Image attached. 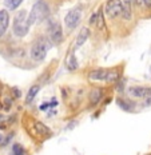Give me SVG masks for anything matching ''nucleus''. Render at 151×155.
Segmentation results:
<instances>
[{
	"mask_svg": "<svg viewBox=\"0 0 151 155\" xmlns=\"http://www.w3.org/2000/svg\"><path fill=\"white\" fill-rule=\"evenodd\" d=\"M52 47L51 40L46 36H38L31 47V59L34 62H43L46 59L48 51Z\"/></svg>",
	"mask_w": 151,
	"mask_h": 155,
	"instance_id": "obj_1",
	"label": "nucleus"
},
{
	"mask_svg": "<svg viewBox=\"0 0 151 155\" xmlns=\"http://www.w3.org/2000/svg\"><path fill=\"white\" fill-rule=\"evenodd\" d=\"M48 16H50V8L47 3L44 0H38L31 9V14L27 15V23L31 27L32 24H38L47 20Z\"/></svg>",
	"mask_w": 151,
	"mask_h": 155,
	"instance_id": "obj_2",
	"label": "nucleus"
},
{
	"mask_svg": "<svg viewBox=\"0 0 151 155\" xmlns=\"http://www.w3.org/2000/svg\"><path fill=\"white\" fill-rule=\"evenodd\" d=\"M30 25L27 23V12L24 11H19L14 18V32L16 36L23 38L28 34Z\"/></svg>",
	"mask_w": 151,
	"mask_h": 155,
	"instance_id": "obj_3",
	"label": "nucleus"
},
{
	"mask_svg": "<svg viewBox=\"0 0 151 155\" xmlns=\"http://www.w3.org/2000/svg\"><path fill=\"white\" fill-rule=\"evenodd\" d=\"M47 32H48V39L51 40V43L57 46V44L62 43L63 40V30L62 25H60L57 21L50 20L47 24Z\"/></svg>",
	"mask_w": 151,
	"mask_h": 155,
	"instance_id": "obj_4",
	"label": "nucleus"
},
{
	"mask_svg": "<svg viewBox=\"0 0 151 155\" xmlns=\"http://www.w3.org/2000/svg\"><path fill=\"white\" fill-rule=\"evenodd\" d=\"M123 2L122 0H107L106 3V15L110 18H118L122 15Z\"/></svg>",
	"mask_w": 151,
	"mask_h": 155,
	"instance_id": "obj_5",
	"label": "nucleus"
},
{
	"mask_svg": "<svg viewBox=\"0 0 151 155\" xmlns=\"http://www.w3.org/2000/svg\"><path fill=\"white\" fill-rule=\"evenodd\" d=\"M80 19H82V11H80V8H74L66 15V18H64V24H66V27L68 28V30H74V28L79 24Z\"/></svg>",
	"mask_w": 151,
	"mask_h": 155,
	"instance_id": "obj_6",
	"label": "nucleus"
},
{
	"mask_svg": "<svg viewBox=\"0 0 151 155\" xmlns=\"http://www.w3.org/2000/svg\"><path fill=\"white\" fill-rule=\"evenodd\" d=\"M128 94L133 96H135V98H150L151 96V87H130V90H128Z\"/></svg>",
	"mask_w": 151,
	"mask_h": 155,
	"instance_id": "obj_7",
	"label": "nucleus"
},
{
	"mask_svg": "<svg viewBox=\"0 0 151 155\" xmlns=\"http://www.w3.org/2000/svg\"><path fill=\"white\" fill-rule=\"evenodd\" d=\"M108 72H110V70H107V68L92 70V71H90L88 78H90L91 80H107Z\"/></svg>",
	"mask_w": 151,
	"mask_h": 155,
	"instance_id": "obj_8",
	"label": "nucleus"
},
{
	"mask_svg": "<svg viewBox=\"0 0 151 155\" xmlns=\"http://www.w3.org/2000/svg\"><path fill=\"white\" fill-rule=\"evenodd\" d=\"M34 128H35V132H36L38 135H40V137H43V138L51 137L50 127L46 126L44 123H41V122H39V120H35L34 122Z\"/></svg>",
	"mask_w": 151,
	"mask_h": 155,
	"instance_id": "obj_9",
	"label": "nucleus"
},
{
	"mask_svg": "<svg viewBox=\"0 0 151 155\" xmlns=\"http://www.w3.org/2000/svg\"><path fill=\"white\" fill-rule=\"evenodd\" d=\"M64 66H66V68L68 70V71H75V70H78L79 64H78V60H76L75 54H74V50L70 51L68 55L66 56V60H64Z\"/></svg>",
	"mask_w": 151,
	"mask_h": 155,
	"instance_id": "obj_10",
	"label": "nucleus"
},
{
	"mask_svg": "<svg viewBox=\"0 0 151 155\" xmlns=\"http://www.w3.org/2000/svg\"><path fill=\"white\" fill-rule=\"evenodd\" d=\"M90 34H91L90 28H87V27H83L82 30H80V32L78 34V36H76V40H75V48L82 47L83 44H84V41L90 38Z\"/></svg>",
	"mask_w": 151,
	"mask_h": 155,
	"instance_id": "obj_11",
	"label": "nucleus"
},
{
	"mask_svg": "<svg viewBox=\"0 0 151 155\" xmlns=\"http://www.w3.org/2000/svg\"><path fill=\"white\" fill-rule=\"evenodd\" d=\"M8 24H9V15L5 9H3V11H0V34L2 35H4V32L7 31Z\"/></svg>",
	"mask_w": 151,
	"mask_h": 155,
	"instance_id": "obj_12",
	"label": "nucleus"
},
{
	"mask_svg": "<svg viewBox=\"0 0 151 155\" xmlns=\"http://www.w3.org/2000/svg\"><path fill=\"white\" fill-rule=\"evenodd\" d=\"M90 23L92 25H99V27L103 25V20H102V9H98L96 12H94V15H92L91 19H90Z\"/></svg>",
	"mask_w": 151,
	"mask_h": 155,
	"instance_id": "obj_13",
	"label": "nucleus"
},
{
	"mask_svg": "<svg viewBox=\"0 0 151 155\" xmlns=\"http://www.w3.org/2000/svg\"><path fill=\"white\" fill-rule=\"evenodd\" d=\"M122 16H123V19H131V3L128 2V0H124L123 2V9H122Z\"/></svg>",
	"mask_w": 151,
	"mask_h": 155,
	"instance_id": "obj_14",
	"label": "nucleus"
},
{
	"mask_svg": "<svg viewBox=\"0 0 151 155\" xmlns=\"http://www.w3.org/2000/svg\"><path fill=\"white\" fill-rule=\"evenodd\" d=\"M39 90H40L39 86H32L31 88H30V91H28V94H27V99H25V102H27V103H31V102L35 99V96L38 95Z\"/></svg>",
	"mask_w": 151,
	"mask_h": 155,
	"instance_id": "obj_15",
	"label": "nucleus"
},
{
	"mask_svg": "<svg viewBox=\"0 0 151 155\" xmlns=\"http://www.w3.org/2000/svg\"><path fill=\"white\" fill-rule=\"evenodd\" d=\"M21 2L23 0H4V4H5V7H7L8 9H16L19 7V5L21 4Z\"/></svg>",
	"mask_w": 151,
	"mask_h": 155,
	"instance_id": "obj_16",
	"label": "nucleus"
},
{
	"mask_svg": "<svg viewBox=\"0 0 151 155\" xmlns=\"http://www.w3.org/2000/svg\"><path fill=\"white\" fill-rule=\"evenodd\" d=\"M118 106L120 108H123L124 111H130V110L134 108V103H128V102H124L123 99H118Z\"/></svg>",
	"mask_w": 151,
	"mask_h": 155,
	"instance_id": "obj_17",
	"label": "nucleus"
},
{
	"mask_svg": "<svg viewBox=\"0 0 151 155\" xmlns=\"http://www.w3.org/2000/svg\"><path fill=\"white\" fill-rule=\"evenodd\" d=\"M12 153H14V155H25L23 146L19 143H15L14 146H12Z\"/></svg>",
	"mask_w": 151,
	"mask_h": 155,
	"instance_id": "obj_18",
	"label": "nucleus"
},
{
	"mask_svg": "<svg viewBox=\"0 0 151 155\" xmlns=\"http://www.w3.org/2000/svg\"><path fill=\"white\" fill-rule=\"evenodd\" d=\"M102 98V91L99 88H94L92 90V94H91V99H92V103H96L99 102V99Z\"/></svg>",
	"mask_w": 151,
	"mask_h": 155,
	"instance_id": "obj_19",
	"label": "nucleus"
},
{
	"mask_svg": "<svg viewBox=\"0 0 151 155\" xmlns=\"http://www.w3.org/2000/svg\"><path fill=\"white\" fill-rule=\"evenodd\" d=\"M140 3H143L147 8H151V0H138L136 4H140Z\"/></svg>",
	"mask_w": 151,
	"mask_h": 155,
	"instance_id": "obj_20",
	"label": "nucleus"
},
{
	"mask_svg": "<svg viewBox=\"0 0 151 155\" xmlns=\"http://www.w3.org/2000/svg\"><path fill=\"white\" fill-rule=\"evenodd\" d=\"M48 107H51V103H44V104L40 106V110H41V111H46Z\"/></svg>",
	"mask_w": 151,
	"mask_h": 155,
	"instance_id": "obj_21",
	"label": "nucleus"
},
{
	"mask_svg": "<svg viewBox=\"0 0 151 155\" xmlns=\"http://www.w3.org/2000/svg\"><path fill=\"white\" fill-rule=\"evenodd\" d=\"M128 2H130L131 4H136V2H138V0H128Z\"/></svg>",
	"mask_w": 151,
	"mask_h": 155,
	"instance_id": "obj_22",
	"label": "nucleus"
},
{
	"mask_svg": "<svg viewBox=\"0 0 151 155\" xmlns=\"http://www.w3.org/2000/svg\"><path fill=\"white\" fill-rule=\"evenodd\" d=\"M146 104H147V106H150V104H151V96H150V99H149V101L146 102Z\"/></svg>",
	"mask_w": 151,
	"mask_h": 155,
	"instance_id": "obj_23",
	"label": "nucleus"
},
{
	"mask_svg": "<svg viewBox=\"0 0 151 155\" xmlns=\"http://www.w3.org/2000/svg\"><path fill=\"white\" fill-rule=\"evenodd\" d=\"M3 120H4V116H3L2 114H0V123H2V122H3Z\"/></svg>",
	"mask_w": 151,
	"mask_h": 155,
	"instance_id": "obj_24",
	"label": "nucleus"
},
{
	"mask_svg": "<svg viewBox=\"0 0 151 155\" xmlns=\"http://www.w3.org/2000/svg\"><path fill=\"white\" fill-rule=\"evenodd\" d=\"M2 142H3V135L0 134V144H2Z\"/></svg>",
	"mask_w": 151,
	"mask_h": 155,
	"instance_id": "obj_25",
	"label": "nucleus"
},
{
	"mask_svg": "<svg viewBox=\"0 0 151 155\" xmlns=\"http://www.w3.org/2000/svg\"><path fill=\"white\" fill-rule=\"evenodd\" d=\"M0 36H2V34H0Z\"/></svg>",
	"mask_w": 151,
	"mask_h": 155,
	"instance_id": "obj_26",
	"label": "nucleus"
}]
</instances>
